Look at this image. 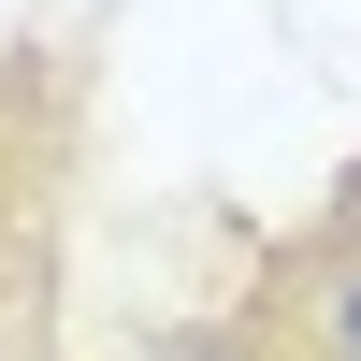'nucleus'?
<instances>
[{
    "label": "nucleus",
    "mask_w": 361,
    "mask_h": 361,
    "mask_svg": "<svg viewBox=\"0 0 361 361\" xmlns=\"http://www.w3.org/2000/svg\"><path fill=\"white\" fill-rule=\"evenodd\" d=\"M347 217H361V173H347Z\"/></svg>",
    "instance_id": "nucleus-2"
},
{
    "label": "nucleus",
    "mask_w": 361,
    "mask_h": 361,
    "mask_svg": "<svg viewBox=\"0 0 361 361\" xmlns=\"http://www.w3.org/2000/svg\"><path fill=\"white\" fill-rule=\"evenodd\" d=\"M318 318H333V361H361V275H333V304H318Z\"/></svg>",
    "instance_id": "nucleus-1"
}]
</instances>
